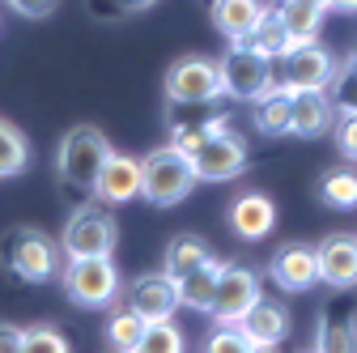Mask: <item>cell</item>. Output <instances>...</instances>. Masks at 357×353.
<instances>
[{
  "mask_svg": "<svg viewBox=\"0 0 357 353\" xmlns=\"http://www.w3.org/2000/svg\"><path fill=\"white\" fill-rule=\"evenodd\" d=\"M196 188V166L192 153L178 145H162L149 158H141V196L158 209H170L178 200H188V192Z\"/></svg>",
  "mask_w": 357,
  "mask_h": 353,
  "instance_id": "obj_1",
  "label": "cell"
},
{
  "mask_svg": "<svg viewBox=\"0 0 357 353\" xmlns=\"http://www.w3.org/2000/svg\"><path fill=\"white\" fill-rule=\"evenodd\" d=\"M107 158H111V141L102 137L98 128L77 123V128H68V137L60 141L56 174H60L68 188H77V192H94V183H98Z\"/></svg>",
  "mask_w": 357,
  "mask_h": 353,
  "instance_id": "obj_2",
  "label": "cell"
},
{
  "mask_svg": "<svg viewBox=\"0 0 357 353\" xmlns=\"http://www.w3.org/2000/svg\"><path fill=\"white\" fill-rule=\"evenodd\" d=\"M217 68H221V94H230L234 103H255L273 85V60L251 38L230 43V52L217 60Z\"/></svg>",
  "mask_w": 357,
  "mask_h": 353,
  "instance_id": "obj_3",
  "label": "cell"
},
{
  "mask_svg": "<svg viewBox=\"0 0 357 353\" xmlns=\"http://www.w3.org/2000/svg\"><path fill=\"white\" fill-rule=\"evenodd\" d=\"M64 290H68V298L77 306H89V311L111 306L115 294H119V273H115L111 255H77V260H68Z\"/></svg>",
  "mask_w": 357,
  "mask_h": 353,
  "instance_id": "obj_4",
  "label": "cell"
},
{
  "mask_svg": "<svg viewBox=\"0 0 357 353\" xmlns=\"http://www.w3.org/2000/svg\"><path fill=\"white\" fill-rule=\"evenodd\" d=\"M192 166H196V179L208 183H226L247 166V141L238 132H230V123H217L204 132V141L192 149Z\"/></svg>",
  "mask_w": 357,
  "mask_h": 353,
  "instance_id": "obj_5",
  "label": "cell"
},
{
  "mask_svg": "<svg viewBox=\"0 0 357 353\" xmlns=\"http://www.w3.org/2000/svg\"><path fill=\"white\" fill-rule=\"evenodd\" d=\"M0 255H5V264L22 281H47L60 269V247L43 230H34V226H17L5 239V251H0Z\"/></svg>",
  "mask_w": 357,
  "mask_h": 353,
  "instance_id": "obj_6",
  "label": "cell"
},
{
  "mask_svg": "<svg viewBox=\"0 0 357 353\" xmlns=\"http://www.w3.org/2000/svg\"><path fill=\"white\" fill-rule=\"evenodd\" d=\"M221 94V68L217 60L208 56H183V60H174L170 73H166V98L178 103V107H204Z\"/></svg>",
  "mask_w": 357,
  "mask_h": 353,
  "instance_id": "obj_7",
  "label": "cell"
},
{
  "mask_svg": "<svg viewBox=\"0 0 357 353\" xmlns=\"http://www.w3.org/2000/svg\"><path fill=\"white\" fill-rule=\"evenodd\" d=\"M115 239H119V226L107 209H77L64 226V239H60V251L68 260L77 255H111L115 251Z\"/></svg>",
  "mask_w": 357,
  "mask_h": 353,
  "instance_id": "obj_8",
  "label": "cell"
},
{
  "mask_svg": "<svg viewBox=\"0 0 357 353\" xmlns=\"http://www.w3.org/2000/svg\"><path fill=\"white\" fill-rule=\"evenodd\" d=\"M259 302V277L251 269H234V264H221L217 277V294L208 302V315L217 324H238L251 306Z\"/></svg>",
  "mask_w": 357,
  "mask_h": 353,
  "instance_id": "obj_9",
  "label": "cell"
},
{
  "mask_svg": "<svg viewBox=\"0 0 357 353\" xmlns=\"http://www.w3.org/2000/svg\"><path fill=\"white\" fill-rule=\"evenodd\" d=\"M281 60H285L281 81L289 85V90H328V81H332V73H336V56H332L328 47H319L315 38L289 47Z\"/></svg>",
  "mask_w": 357,
  "mask_h": 353,
  "instance_id": "obj_10",
  "label": "cell"
},
{
  "mask_svg": "<svg viewBox=\"0 0 357 353\" xmlns=\"http://www.w3.org/2000/svg\"><path fill=\"white\" fill-rule=\"evenodd\" d=\"M319 260V281L332 290H353L357 285V234H328L315 247Z\"/></svg>",
  "mask_w": 357,
  "mask_h": 353,
  "instance_id": "obj_11",
  "label": "cell"
},
{
  "mask_svg": "<svg viewBox=\"0 0 357 353\" xmlns=\"http://www.w3.org/2000/svg\"><path fill=\"white\" fill-rule=\"evenodd\" d=\"M94 196L102 204H128V200H137L141 196V162L111 149V158L102 162L98 183H94Z\"/></svg>",
  "mask_w": 357,
  "mask_h": 353,
  "instance_id": "obj_12",
  "label": "cell"
},
{
  "mask_svg": "<svg viewBox=\"0 0 357 353\" xmlns=\"http://www.w3.org/2000/svg\"><path fill=\"white\" fill-rule=\"evenodd\" d=\"M238 332L247 336L251 349H273V345H281L285 332H289V311H285L281 302H273V298L259 294V302L238 320Z\"/></svg>",
  "mask_w": 357,
  "mask_h": 353,
  "instance_id": "obj_13",
  "label": "cell"
},
{
  "mask_svg": "<svg viewBox=\"0 0 357 353\" xmlns=\"http://www.w3.org/2000/svg\"><path fill=\"white\" fill-rule=\"evenodd\" d=\"M273 281L289 294H306L310 285L319 281V260L306 243H285L277 255H273Z\"/></svg>",
  "mask_w": 357,
  "mask_h": 353,
  "instance_id": "obj_14",
  "label": "cell"
},
{
  "mask_svg": "<svg viewBox=\"0 0 357 353\" xmlns=\"http://www.w3.org/2000/svg\"><path fill=\"white\" fill-rule=\"evenodd\" d=\"M128 311H137L145 324L149 320H170L178 311V285L162 273V277H141L128 290Z\"/></svg>",
  "mask_w": 357,
  "mask_h": 353,
  "instance_id": "obj_15",
  "label": "cell"
},
{
  "mask_svg": "<svg viewBox=\"0 0 357 353\" xmlns=\"http://www.w3.org/2000/svg\"><path fill=\"white\" fill-rule=\"evenodd\" d=\"M332 98L328 90H294V103H289V132L302 141L310 137H324L332 128Z\"/></svg>",
  "mask_w": 357,
  "mask_h": 353,
  "instance_id": "obj_16",
  "label": "cell"
},
{
  "mask_svg": "<svg viewBox=\"0 0 357 353\" xmlns=\"http://www.w3.org/2000/svg\"><path fill=\"white\" fill-rule=\"evenodd\" d=\"M230 226H234L238 239L259 243V239L273 234V226H277V209H273V200H268V196L247 192V196H238V200L230 204Z\"/></svg>",
  "mask_w": 357,
  "mask_h": 353,
  "instance_id": "obj_17",
  "label": "cell"
},
{
  "mask_svg": "<svg viewBox=\"0 0 357 353\" xmlns=\"http://www.w3.org/2000/svg\"><path fill=\"white\" fill-rule=\"evenodd\" d=\"M259 17H264L259 0H213V26L226 34L230 43L251 38V30L259 26Z\"/></svg>",
  "mask_w": 357,
  "mask_h": 353,
  "instance_id": "obj_18",
  "label": "cell"
},
{
  "mask_svg": "<svg viewBox=\"0 0 357 353\" xmlns=\"http://www.w3.org/2000/svg\"><path fill=\"white\" fill-rule=\"evenodd\" d=\"M289 103H294V90L285 81H273L268 90L255 98L251 115H255V128L268 132V137H277V132H289Z\"/></svg>",
  "mask_w": 357,
  "mask_h": 353,
  "instance_id": "obj_19",
  "label": "cell"
},
{
  "mask_svg": "<svg viewBox=\"0 0 357 353\" xmlns=\"http://www.w3.org/2000/svg\"><path fill=\"white\" fill-rule=\"evenodd\" d=\"M217 277H221V264L217 260H204L200 269H192L183 281H174L178 285V302L192 306V311H208V302L217 294Z\"/></svg>",
  "mask_w": 357,
  "mask_h": 353,
  "instance_id": "obj_20",
  "label": "cell"
},
{
  "mask_svg": "<svg viewBox=\"0 0 357 353\" xmlns=\"http://www.w3.org/2000/svg\"><path fill=\"white\" fill-rule=\"evenodd\" d=\"M204 260H213V255H208V247H204L196 234H178V239H170V247H166V277H170V281H183L192 269H200Z\"/></svg>",
  "mask_w": 357,
  "mask_h": 353,
  "instance_id": "obj_21",
  "label": "cell"
},
{
  "mask_svg": "<svg viewBox=\"0 0 357 353\" xmlns=\"http://www.w3.org/2000/svg\"><path fill=\"white\" fill-rule=\"evenodd\" d=\"M285 30H289V43L298 47V43H310L319 34V22H324V9L319 5H306V0H285V5L277 9Z\"/></svg>",
  "mask_w": 357,
  "mask_h": 353,
  "instance_id": "obj_22",
  "label": "cell"
},
{
  "mask_svg": "<svg viewBox=\"0 0 357 353\" xmlns=\"http://www.w3.org/2000/svg\"><path fill=\"white\" fill-rule=\"evenodd\" d=\"M315 349H357L353 315H340L336 306H324V320H319V332H315Z\"/></svg>",
  "mask_w": 357,
  "mask_h": 353,
  "instance_id": "obj_23",
  "label": "cell"
},
{
  "mask_svg": "<svg viewBox=\"0 0 357 353\" xmlns=\"http://www.w3.org/2000/svg\"><path fill=\"white\" fill-rule=\"evenodd\" d=\"M251 43L268 56V60H281L294 43H289V30H285V22H281V13H268L264 9V17H259V26L251 30Z\"/></svg>",
  "mask_w": 357,
  "mask_h": 353,
  "instance_id": "obj_24",
  "label": "cell"
},
{
  "mask_svg": "<svg viewBox=\"0 0 357 353\" xmlns=\"http://www.w3.org/2000/svg\"><path fill=\"white\" fill-rule=\"evenodd\" d=\"M26 158H30L26 137H22L9 119H0V179H13V174H22V170H26Z\"/></svg>",
  "mask_w": 357,
  "mask_h": 353,
  "instance_id": "obj_25",
  "label": "cell"
},
{
  "mask_svg": "<svg viewBox=\"0 0 357 353\" xmlns=\"http://www.w3.org/2000/svg\"><path fill=\"white\" fill-rule=\"evenodd\" d=\"M141 328H145V320L123 306V311H115V315L107 320V345L119 349V353H132V349L141 345Z\"/></svg>",
  "mask_w": 357,
  "mask_h": 353,
  "instance_id": "obj_26",
  "label": "cell"
},
{
  "mask_svg": "<svg viewBox=\"0 0 357 353\" xmlns=\"http://www.w3.org/2000/svg\"><path fill=\"white\" fill-rule=\"evenodd\" d=\"M319 196L328 209H357V170H332L324 174Z\"/></svg>",
  "mask_w": 357,
  "mask_h": 353,
  "instance_id": "obj_27",
  "label": "cell"
},
{
  "mask_svg": "<svg viewBox=\"0 0 357 353\" xmlns=\"http://www.w3.org/2000/svg\"><path fill=\"white\" fill-rule=\"evenodd\" d=\"M178 349H183V332H178L170 320H149L141 328L137 353H178Z\"/></svg>",
  "mask_w": 357,
  "mask_h": 353,
  "instance_id": "obj_28",
  "label": "cell"
},
{
  "mask_svg": "<svg viewBox=\"0 0 357 353\" xmlns=\"http://www.w3.org/2000/svg\"><path fill=\"white\" fill-rule=\"evenodd\" d=\"M328 98L340 111H357V64L353 60H340L336 64V73L328 81Z\"/></svg>",
  "mask_w": 357,
  "mask_h": 353,
  "instance_id": "obj_29",
  "label": "cell"
},
{
  "mask_svg": "<svg viewBox=\"0 0 357 353\" xmlns=\"http://www.w3.org/2000/svg\"><path fill=\"white\" fill-rule=\"evenodd\" d=\"M68 340L60 328H22V353H64Z\"/></svg>",
  "mask_w": 357,
  "mask_h": 353,
  "instance_id": "obj_30",
  "label": "cell"
},
{
  "mask_svg": "<svg viewBox=\"0 0 357 353\" xmlns=\"http://www.w3.org/2000/svg\"><path fill=\"white\" fill-rule=\"evenodd\" d=\"M149 5H153V0H89V13L102 17V22H119V17L141 13V9H149Z\"/></svg>",
  "mask_w": 357,
  "mask_h": 353,
  "instance_id": "obj_31",
  "label": "cell"
},
{
  "mask_svg": "<svg viewBox=\"0 0 357 353\" xmlns=\"http://www.w3.org/2000/svg\"><path fill=\"white\" fill-rule=\"evenodd\" d=\"M204 349H208V353H234V349H251V345H247V336L238 332V324H217V332L208 336Z\"/></svg>",
  "mask_w": 357,
  "mask_h": 353,
  "instance_id": "obj_32",
  "label": "cell"
},
{
  "mask_svg": "<svg viewBox=\"0 0 357 353\" xmlns=\"http://www.w3.org/2000/svg\"><path fill=\"white\" fill-rule=\"evenodd\" d=\"M336 149L344 158L357 162V111H340V123H336Z\"/></svg>",
  "mask_w": 357,
  "mask_h": 353,
  "instance_id": "obj_33",
  "label": "cell"
},
{
  "mask_svg": "<svg viewBox=\"0 0 357 353\" xmlns=\"http://www.w3.org/2000/svg\"><path fill=\"white\" fill-rule=\"evenodd\" d=\"M9 5H13L22 17H52L60 0H9Z\"/></svg>",
  "mask_w": 357,
  "mask_h": 353,
  "instance_id": "obj_34",
  "label": "cell"
},
{
  "mask_svg": "<svg viewBox=\"0 0 357 353\" xmlns=\"http://www.w3.org/2000/svg\"><path fill=\"white\" fill-rule=\"evenodd\" d=\"M0 353H22V328L0 324Z\"/></svg>",
  "mask_w": 357,
  "mask_h": 353,
  "instance_id": "obj_35",
  "label": "cell"
},
{
  "mask_svg": "<svg viewBox=\"0 0 357 353\" xmlns=\"http://www.w3.org/2000/svg\"><path fill=\"white\" fill-rule=\"evenodd\" d=\"M328 9H336V13H357V0H328Z\"/></svg>",
  "mask_w": 357,
  "mask_h": 353,
  "instance_id": "obj_36",
  "label": "cell"
},
{
  "mask_svg": "<svg viewBox=\"0 0 357 353\" xmlns=\"http://www.w3.org/2000/svg\"><path fill=\"white\" fill-rule=\"evenodd\" d=\"M306 5H319V9H328V0H306Z\"/></svg>",
  "mask_w": 357,
  "mask_h": 353,
  "instance_id": "obj_37",
  "label": "cell"
},
{
  "mask_svg": "<svg viewBox=\"0 0 357 353\" xmlns=\"http://www.w3.org/2000/svg\"><path fill=\"white\" fill-rule=\"evenodd\" d=\"M353 64H357V56H353Z\"/></svg>",
  "mask_w": 357,
  "mask_h": 353,
  "instance_id": "obj_38",
  "label": "cell"
}]
</instances>
